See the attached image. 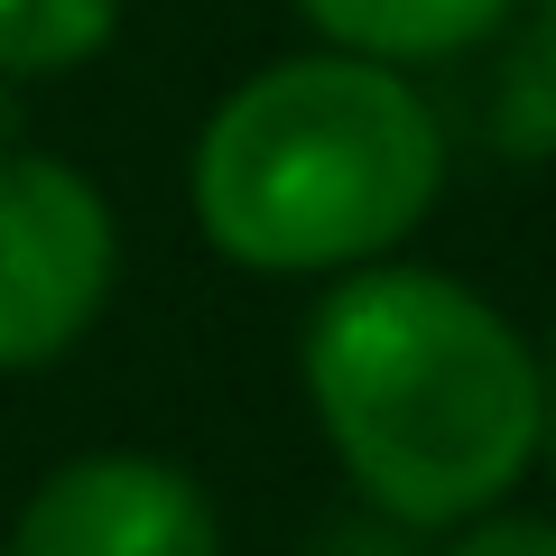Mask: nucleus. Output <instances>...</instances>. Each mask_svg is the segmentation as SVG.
<instances>
[{
  "label": "nucleus",
  "mask_w": 556,
  "mask_h": 556,
  "mask_svg": "<svg viewBox=\"0 0 556 556\" xmlns=\"http://www.w3.org/2000/svg\"><path fill=\"white\" fill-rule=\"evenodd\" d=\"M10 556H223V519L159 455H84L28 492Z\"/></svg>",
  "instance_id": "4"
},
{
  "label": "nucleus",
  "mask_w": 556,
  "mask_h": 556,
  "mask_svg": "<svg viewBox=\"0 0 556 556\" xmlns=\"http://www.w3.org/2000/svg\"><path fill=\"white\" fill-rule=\"evenodd\" d=\"M510 139L556 149V20H538L529 56H519V75H510Z\"/></svg>",
  "instance_id": "7"
},
{
  "label": "nucleus",
  "mask_w": 556,
  "mask_h": 556,
  "mask_svg": "<svg viewBox=\"0 0 556 556\" xmlns=\"http://www.w3.org/2000/svg\"><path fill=\"white\" fill-rule=\"evenodd\" d=\"M538 20H556V0H538Z\"/></svg>",
  "instance_id": "9"
},
{
  "label": "nucleus",
  "mask_w": 556,
  "mask_h": 556,
  "mask_svg": "<svg viewBox=\"0 0 556 556\" xmlns=\"http://www.w3.org/2000/svg\"><path fill=\"white\" fill-rule=\"evenodd\" d=\"M445 556H556V519H519V510H482L455 529Z\"/></svg>",
  "instance_id": "8"
},
{
  "label": "nucleus",
  "mask_w": 556,
  "mask_h": 556,
  "mask_svg": "<svg viewBox=\"0 0 556 556\" xmlns=\"http://www.w3.org/2000/svg\"><path fill=\"white\" fill-rule=\"evenodd\" d=\"M121 0H0V75H75L112 47Z\"/></svg>",
  "instance_id": "6"
},
{
  "label": "nucleus",
  "mask_w": 556,
  "mask_h": 556,
  "mask_svg": "<svg viewBox=\"0 0 556 556\" xmlns=\"http://www.w3.org/2000/svg\"><path fill=\"white\" fill-rule=\"evenodd\" d=\"M547 437H556V408H547Z\"/></svg>",
  "instance_id": "10"
},
{
  "label": "nucleus",
  "mask_w": 556,
  "mask_h": 556,
  "mask_svg": "<svg viewBox=\"0 0 556 556\" xmlns=\"http://www.w3.org/2000/svg\"><path fill=\"white\" fill-rule=\"evenodd\" d=\"M298 10L343 47V56L437 65V56H455V47H482L519 0H298Z\"/></svg>",
  "instance_id": "5"
},
{
  "label": "nucleus",
  "mask_w": 556,
  "mask_h": 556,
  "mask_svg": "<svg viewBox=\"0 0 556 556\" xmlns=\"http://www.w3.org/2000/svg\"><path fill=\"white\" fill-rule=\"evenodd\" d=\"M445 186V121L380 56H288L214 102L195 223L232 269L316 278L399 251Z\"/></svg>",
  "instance_id": "2"
},
{
  "label": "nucleus",
  "mask_w": 556,
  "mask_h": 556,
  "mask_svg": "<svg viewBox=\"0 0 556 556\" xmlns=\"http://www.w3.org/2000/svg\"><path fill=\"white\" fill-rule=\"evenodd\" d=\"M121 269L112 204L84 167L0 149V371H38L93 334Z\"/></svg>",
  "instance_id": "3"
},
{
  "label": "nucleus",
  "mask_w": 556,
  "mask_h": 556,
  "mask_svg": "<svg viewBox=\"0 0 556 556\" xmlns=\"http://www.w3.org/2000/svg\"><path fill=\"white\" fill-rule=\"evenodd\" d=\"M306 399L371 510L464 529L547 445V380L519 325L445 269H343L306 316Z\"/></svg>",
  "instance_id": "1"
}]
</instances>
